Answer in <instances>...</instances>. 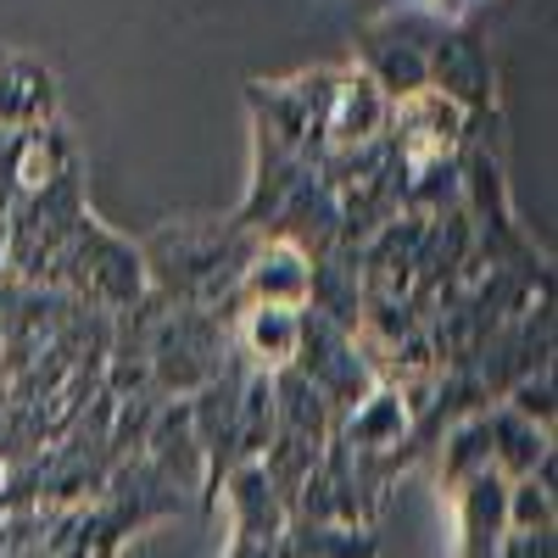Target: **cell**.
I'll use <instances>...</instances> for the list:
<instances>
[{
    "label": "cell",
    "mask_w": 558,
    "mask_h": 558,
    "mask_svg": "<svg viewBox=\"0 0 558 558\" xmlns=\"http://www.w3.org/2000/svg\"><path fill=\"white\" fill-rule=\"evenodd\" d=\"M252 246L257 235L241 229L235 218H173L157 235L140 241V263H146L157 296L202 307L229 324L241 313V268Z\"/></svg>",
    "instance_id": "cell-1"
},
{
    "label": "cell",
    "mask_w": 558,
    "mask_h": 558,
    "mask_svg": "<svg viewBox=\"0 0 558 558\" xmlns=\"http://www.w3.org/2000/svg\"><path fill=\"white\" fill-rule=\"evenodd\" d=\"M51 286L73 291L78 302L101 307V313H129L140 296L151 291V279H146V263H140L134 241L112 235L96 213H84L78 229H73V241L62 246V257L51 268Z\"/></svg>",
    "instance_id": "cell-2"
},
{
    "label": "cell",
    "mask_w": 558,
    "mask_h": 558,
    "mask_svg": "<svg viewBox=\"0 0 558 558\" xmlns=\"http://www.w3.org/2000/svg\"><path fill=\"white\" fill-rule=\"evenodd\" d=\"M229 352H235L229 347V324L184 302H162L146 330V363H151V386L162 402L196 397L229 363Z\"/></svg>",
    "instance_id": "cell-3"
},
{
    "label": "cell",
    "mask_w": 558,
    "mask_h": 558,
    "mask_svg": "<svg viewBox=\"0 0 558 558\" xmlns=\"http://www.w3.org/2000/svg\"><path fill=\"white\" fill-rule=\"evenodd\" d=\"M441 28L447 23L430 17V12H386V17H375V23L357 34L352 68L375 78L386 89V101L408 96V89H425L430 84L425 57H430V45H436Z\"/></svg>",
    "instance_id": "cell-4"
},
{
    "label": "cell",
    "mask_w": 558,
    "mask_h": 558,
    "mask_svg": "<svg viewBox=\"0 0 558 558\" xmlns=\"http://www.w3.org/2000/svg\"><path fill=\"white\" fill-rule=\"evenodd\" d=\"M291 368H302V375L324 391V402H330V413H336V425H341V413H352L368 391L380 386L375 368L363 363L352 330H341V324H330L324 313H307V307H302V347H296V363Z\"/></svg>",
    "instance_id": "cell-5"
},
{
    "label": "cell",
    "mask_w": 558,
    "mask_h": 558,
    "mask_svg": "<svg viewBox=\"0 0 558 558\" xmlns=\"http://www.w3.org/2000/svg\"><path fill=\"white\" fill-rule=\"evenodd\" d=\"M391 146H397V162H418V157H447V151H463L470 140V112L458 101H447L441 89H408V96L391 101Z\"/></svg>",
    "instance_id": "cell-6"
},
{
    "label": "cell",
    "mask_w": 558,
    "mask_h": 558,
    "mask_svg": "<svg viewBox=\"0 0 558 558\" xmlns=\"http://www.w3.org/2000/svg\"><path fill=\"white\" fill-rule=\"evenodd\" d=\"M430 89H441L447 101H458L463 112H492V62H486V45L463 28V23H447L430 45Z\"/></svg>",
    "instance_id": "cell-7"
},
{
    "label": "cell",
    "mask_w": 558,
    "mask_h": 558,
    "mask_svg": "<svg viewBox=\"0 0 558 558\" xmlns=\"http://www.w3.org/2000/svg\"><path fill=\"white\" fill-rule=\"evenodd\" d=\"M229 347L252 368V375H279L296 363L302 347V307H268V302H246L229 318Z\"/></svg>",
    "instance_id": "cell-8"
},
{
    "label": "cell",
    "mask_w": 558,
    "mask_h": 558,
    "mask_svg": "<svg viewBox=\"0 0 558 558\" xmlns=\"http://www.w3.org/2000/svg\"><path fill=\"white\" fill-rule=\"evenodd\" d=\"M391 123V101H386V89L357 73L352 62L341 68V84H336V96H330V112H324V151H357L368 146V140H380Z\"/></svg>",
    "instance_id": "cell-9"
},
{
    "label": "cell",
    "mask_w": 558,
    "mask_h": 558,
    "mask_svg": "<svg viewBox=\"0 0 558 558\" xmlns=\"http://www.w3.org/2000/svg\"><path fill=\"white\" fill-rule=\"evenodd\" d=\"M140 458H146L173 492H184V497L202 508V481H207V470H202V447H196L191 402H184V397L157 408V418H151V430H146V447H140Z\"/></svg>",
    "instance_id": "cell-10"
},
{
    "label": "cell",
    "mask_w": 558,
    "mask_h": 558,
    "mask_svg": "<svg viewBox=\"0 0 558 558\" xmlns=\"http://www.w3.org/2000/svg\"><path fill=\"white\" fill-rule=\"evenodd\" d=\"M307 286H313V257L296 252L279 235H257L246 268H241V307L246 302H268V307H307Z\"/></svg>",
    "instance_id": "cell-11"
},
{
    "label": "cell",
    "mask_w": 558,
    "mask_h": 558,
    "mask_svg": "<svg viewBox=\"0 0 558 558\" xmlns=\"http://www.w3.org/2000/svg\"><path fill=\"white\" fill-rule=\"evenodd\" d=\"M336 229H341V202L318 184V173L307 168L296 184H291V196L279 202L274 223L263 229V235H279V241H291L296 252L307 257H324L336 246Z\"/></svg>",
    "instance_id": "cell-12"
},
{
    "label": "cell",
    "mask_w": 558,
    "mask_h": 558,
    "mask_svg": "<svg viewBox=\"0 0 558 558\" xmlns=\"http://www.w3.org/2000/svg\"><path fill=\"white\" fill-rule=\"evenodd\" d=\"M508 481L497 470H481L470 486L452 492V520H458V558H497L502 536H508V514H502Z\"/></svg>",
    "instance_id": "cell-13"
},
{
    "label": "cell",
    "mask_w": 558,
    "mask_h": 558,
    "mask_svg": "<svg viewBox=\"0 0 558 558\" xmlns=\"http://www.w3.org/2000/svg\"><path fill=\"white\" fill-rule=\"evenodd\" d=\"M73 173H78V146L68 140L62 123L12 134V191L17 196H39V191H51L57 179H73Z\"/></svg>",
    "instance_id": "cell-14"
},
{
    "label": "cell",
    "mask_w": 558,
    "mask_h": 558,
    "mask_svg": "<svg viewBox=\"0 0 558 558\" xmlns=\"http://www.w3.org/2000/svg\"><path fill=\"white\" fill-rule=\"evenodd\" d=\"M481 418H486V441H492V470L502 481H525V475L542 470V463H553V436L536 430L531 418H520L514 408L492 402Z\"/></svg>",
    "instance_id": "cell-15"
},
{
    "label": "cell",
    "mask_w": 558,
    "mask_h": 558,
    "mask_svg": "<svg viewBox=\"0 0 558 558\" xmlns=\"http://www.w3.org/2000/svg\"><path fill=\"white\" fill-rule=\"evenodd\" d=\"M274 380V413H279V436H296V441H313L324 447L336 436V413L324 402V391L302 375V368H279Z\"/></svg>",
    "instance_id": "cell-16"
},
{
    "label": "cell",
    "mask_w": 558,
    "mask_h": 558,
    "mask_svg": "<svg viewBox=\"0 0 558 558\" xmlns=\"http://www.w3.org/2000/svg\"><path fill=\"white\" fill-rule=\"evenodd\" d=\"M430 452H436V486H441V497L452 502V492H458V486H470L481 470H492L486 418L475 413V418H458V425H447V430H441V441H436Z\"/></svg>",
    "instance_id": "cell-17"
},
{
    "label": "cell",
    "mask_w": 558,
    "mask_h": 558,
    "mask_svg": "<svg viewBox=\"0 0 558 558\" xmlns=\"http://www.w3.org/2000/svg\"><path fill=\"white\" fill-rule=\"evenodd\" d=\"M279 430V413H274V380L268 375H246L241 386V413H235V436H241V463H257L268 452Z\"/></svg>",
    "instance_id": "cell-18"
},
{
    "label": "cell",
    "mask_w": 558,
    "mask_h": 558,
    "mask_svg": "<svg viewBox=\"0 0 558 558\" xmlns=\"http://www.w3.org/2000/svg\"><path fill=\"white\" fill-rule=\"evenodd\" d=\"M502 408H514L520 418H531L536 430L553 436V368H536V375H525L514 391L502 397Z\"/></svg>",
    "instance_id": "cell-19"
},
{
    "label": "cell",
    "mask_w": 558,
    "mask_h": 558,
    "mask_svg": "<svg viewBox=\"0 0 558 558\" xmlns=\"http://www.w3.org/2000/svg\"><path fill=\"white\" fill-rule=\"evenodd\" d=\"M497 558H553V531H508Z\"/></svg>",
    "instance_id": "cell-20"
},
{
    "label": "cell",
    "mask_w": 558,
    "mask_h": 558,
    "mask_svg": "<svg viewBox=\"0 0 558 558\" xmlns=\"http://www.w3.org/2000/svg\"><path fill=\"white\" fill-rule=\"evenodd\" d=\"M463 7H475V0H458V12H463Z\"/></svg>",
    "instance_id": "cell-21"
}]
</instances>
